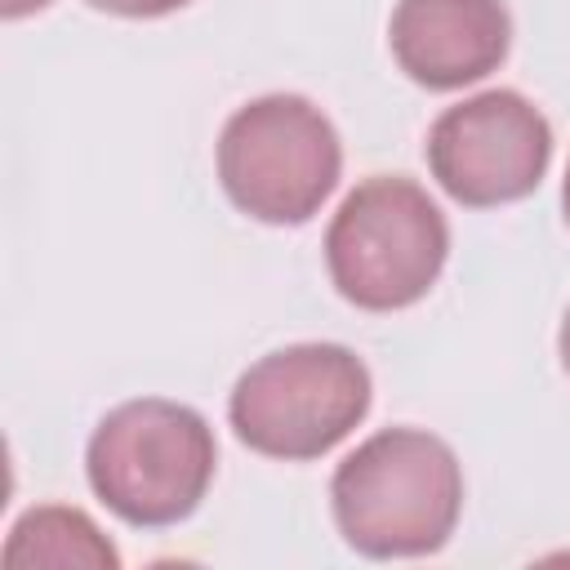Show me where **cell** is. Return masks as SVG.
Instances as JSON below:
<instances>
[{"mask_svg":"<svg viewBox=\"0 0 570 570\" xmlns=\"http://www.w3.org/2000/svg\"><path fill=\"white\" fill-rule=\"evenodd\" d=\"M330 508L352 552L374 561L428 557L441 552L459 525L463 468L441 436L383 428L334 468Z\"/></svg>","mask_w":570,"mask_h":570,"instance_id":"cell-1","label":"cell"},{"mask_svg":"<svg viewBox=\"0 0 570 570\" xmlns=\"http://www.w3.org/2000/svg\"><path fill=\"white\" fill-rule=\"evenodd\" d=\"M218 468L205 414L183 401L138 396L107 410L85 445L89 490L125 525L160 530L200 508Z\"/></svg>","mask_w":570,"mask_h":570,"instance_id":"cell-2","label":"cell"},{"mask_svg":"<svg viewBox=\"0 0 570 570\" xmlns=\"http://www.w3.org/2000/svg\"><path fill=\"white\" fill-rule=\"evenodd\" d=\"M450 258V223L405 174L356 183L325 227L334 289L361 312H401L428 298Z\"/></svg>","mask_w":570,"mask_h":570,"instance_id":"cell-3","label":"cell"},{"mask_svg":"<svg viewBox=\"0 0 570 570\" xmlns=\"http://www.w3.org/2000/svg\"><path fill=\"white\" fill-rule=\"evenodd\" d=\"M370 365L343 343H289L258 356L227 396L240 445L267 459L307 463L330 454L370 414Z\"/></svg>","mask_w":570,"mask_h":570,"instance_id":"cell-4","label":"cell"},{"mask_svg":"<svg viewBox=\"0 0 570 570\" xmlns=\"http://www.w3.org/2000/svg\"><path fill=\"white\" fill-rule=\"evenodd\" d=\"M214 160L227 200L267 227L316 218L343 178L338 129L303 94H263L236 107Z\"/></svg>","mask_w":570,"mask_h":570,"instance_id":"cell-5","label":"cell"},{"mask_svg":"<svg viewBox=\"0 0 570 570\" xmlns=\"http://www.w3.org/2000/svg\"><path fill=\"white\" fill-rule=\"evenodd\" d=\"M436 187L468 205L494 209L525 200L552 165V125L517 89H485L445 107L423 142Z\"/></svg>","mask_w":570,"mask_h":570,"instance_id":"cell-6","label":"cell"},{"mask_svg":"<svg viewBox=\"0 0 570 570\" xmlns=\"http://www.w3.org/2000/svg\"><path fill=\"white\" fill-rule=\"evenodd\" d=\"M387 45L414 85L450 94L503 67L512 13L503 0H396Z\"/></svg>","mask_w":570,"mask_h":570,"instance_id":"cell-7","label":"cell"},{"mask_svg":"<svg viewBox=\"0 0 570 570\" xmlns=\"http://www.w3.org/2000/svg\"><path fill=\"white\" fill-rule=\"evenodd\" d=\"M4 566H89L116 570V543L94 525L89 512L67 503H40L22 512L4 539Z\"/></svg>","mask_w":570,"mask_h":570,"instance_id":"cell-8","label":"cell"},{"mask_svg":"<svg viewBox=\"0 0 570 570\" xmlns=\"http://www.w3.org/2000/svg\"><path fill=\"white\" fill-rule=\"evenodd\" d=\"M85 4H94L102 13H116V18H165V13H174L191 0H85Z\"/></svg>","mask_w":570,"mask_h":570,"instance_id":"cell-9","label":"cell"},{"mask_svg":"<svg viewBox=\"0 0 570 570\" xmlns=\"http://www.w3.org/2000/svg\"><path fill=\"white\" fill-rule=\"evenodd\" d=\"M49 0H0V13L13 22V18H27V13H40Z\"/></svg>","mask_w":570,"mask_h":570,"instance_id":"cell-10","label":"cell"},{"mask_svg":"<svg viewBox=\"0 0 570 570\" xmlns=\"http://www.w3.org/2000/svg\"><path fill=\"white\" fill-rule=\"evenodd\" d=\"M557 356H561V365H566V374H570V307H566L561 330H557Z\"/></svg>","mask_w":570,"mask_h":570,"instance_id":"cell-11","label":"cell"},{"mask_svg":"<svg viewBox=\"0 0 570 570\" xmlns=\"http://www.w3.org/2000/svg\"><path fill=\"white\" fill-rule=\"evenodd\" d=\"M561 214H566V227H570V165H566V178H561Z\"/></svg>","mask_w":570,"mask_h":570,"instance_id":"cell-12","label":"cell"}]
</instances>
